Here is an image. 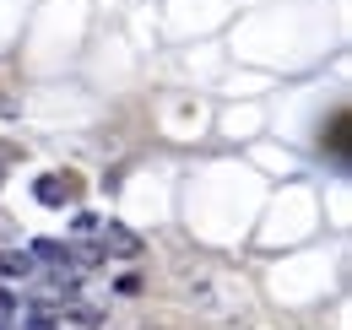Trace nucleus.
Masks as SVG:
<instances>
[{
  "mask_svg": "<svg viewBox=\"0 0 352 330\" xmlns=\"http://www.w3.org/2000/svg\"><path fill=\"white\" fill-rule=\"evenodd\" d=\"M98 254H114V260H135L141 239H135L125 222H98Z\"/></svg>",
  "mask_w": 352,
  "mask_h": 330,
  "instance_id": "obj_2",
  "label": "nucleus"
},
{
  "mask_svg": "<svg viewBox=\"0 0 352 330\" xmlns=\"http://www.w3.org/2000/svg\"><path fill=\"white\" fill-rule=\"evenodd\" d=\"M33 271H38V260H33L28 249H0V276H6V282H28Z\"/></svg>",
  "mask_w": 352,
  "mask_h": 330,
  "instance_id": "obj_4",
  "label": "nucleus"
},
{
  "mask_svg": "<svg viewBox=\"0 0 352 330\" xmlns=\"http://www.w3.org/2000/svg\"><path fill=\"white\" fill-rule=\"evenodd\" d=\"M28 330H103V314H98V309H82V303L33 309V314H28Z\"/></svg>",
  "mask_w": 352,
  "mask_h": 330,
  "instance_id": "obj_1",
  "label": "nucleus"
},
{
  "mask_svg": "<svg viewBox=\"0 0 352 330\" xmlns=\"http://www.w3.org/2000/svg\"><path fill=\"white\" fill-rule=\"evenodd\" d=\"M11 320H16V298H11V292H0V325H11Z\"/></svg>",
  "mask_w": 352,
  "mask_h": 330,
  "instance_id": "obj_5",
  "label": "nucleus"
},
{
  "mask_svg": "<svg viewBox=\"0 0 352 330\" xmlns=\"http://www.w3.org/2000/svg\"><path fill=\"white\" fill-rule=\"evenodd\" d=\"M33 195H38V206H65L71 201V179L65 173H38L33 179Z\"/></svg>",
  "mask_w": 352,
  "mask_h": 330,
  "instance_id": "obj_3",
  "label": "nucleus"
}]
</instances>
